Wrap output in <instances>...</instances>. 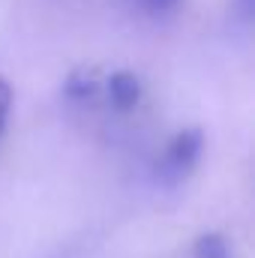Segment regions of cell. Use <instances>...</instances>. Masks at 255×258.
I'll return each instance as SVG.
<instances>
[{
	"label": "cell",
	"mask_w": 255,
	"mask_h": 258,
	"mask_svg": "<svg viewBox=\"0 0 255 258\" xmlns=\"http://www.w3.org/2000/svg\"><path fill=\"white\" fill-rule=\"evenodd\" d=\"M102 75H99V69L96 66H75L69 75L63 78V96L66 99H75V102H84V99H90L99 87H102Z\"/></svg>",
	"instance_id": "cell-3"
},
{
	"label": "cell",
	"mask_w": 255,
	"mask_h": 258,
	"mask_svg": "<svg viewBox=\"0 0 255 258\" xmlns=\"http://www.w3.org/2000/svg\"><path fill=\"white\" fill-rule=\"evenodd\" d=\"M195 255L198 258H225V240H222V234H216V231L201 234L195 240Z\"/></svg>",
	"instance_id": "cell-4"
},
{
	"label": "cell",
	"mask_w": 255,
	"mask_h": 258,
	"mask_svg": "<svg viewBox=\"0 0 255 258\" xmlns=\"http://www.w3.org/2000/svg\"><path fill=\"white\" fill-rule=\"evenodd\" d=\"M3 126H6V117H3V114H0V132H3Z\"/></svg>",
	"instance_id": "cell-7"
},
{
	"label": "cell",
	"mask_w": 255,
	"mask_h": 258,
	"mask_svg": "<svg viewBox=\"0 0 255 258\" xmlns=\"http://www.w3.org/2000/svg\"><path fill=\"white\" fill-rule=\"evenodd\" d=\"M147 6H153V9H168V6H174L177 0H144Z\"/></svg>",
	"instance_id": "cell-6"
},
{
	"label": "cell",
	"mask_w": 255,
	"mask_h": 258,
	"mask_svg": "<svg viewBox=\"0 0 255 258\" xmlns=\"http://www.w3.org/2000/svg\"><path fill=\"white\" fill-rule=\"evenodd\" d=\"M9 105H12V87L6 78H0V114L9 117Z\"/></svg>",
	"instance_id": "cell-5"
},
{
	"label": "cell",
	"mask_w": 255,
	"mask_h": 258,
	"mask_svg": "<svg viewBox=\"0 0 255 258\" xmlns=\"http://www.w3.org/2000/svg\"><path fill=\"white\" fill-rule=\"evenodd\" d=\"M105 90H108V99L120 111H126L132 105H138V99H141V78L129 69H117L105 78Z\"/></svg>",
	"instance_id": "cell-2"
},
{
	"label": "cell",
	"mask_w": 255,
	"mask_h": 258,
	"mask_svg": "<svg viewBox=\"0 0 255 258\" xmlns=\"http://www.w3.org/2000/svg\"><path fill=\"white\" fill-rule=\"evenodd\" d=\"M201 150H204V132L198 126H186L168 141L165 159H168V165H174L177 171H186L189 165H195V159L201 156Z\"/></svg>",
	"instance_id": "cell-1"
}]
</instances>
